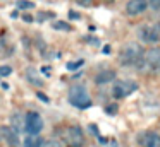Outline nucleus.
<instances>
[{
    "label": "nucleus",
    "instance_id": "1",
    "mask_svg": "<svg viewBox=\"0 0 160 147\" xmlns=\"http://www.w3.org/2000/svg\"><path fill=\"white\" fill-rule=\"evenodd\" d=\"M143 53L145 50L141 48V44L138 43H128L119 53V63L124 65V67H141L143 62Z\"/></svg>",
    "mask_w": 160,
    "mask_h": 147
},
{
    "label": "nucleus",
    "instance_id": "2",
    "mask_svg": "<svg viewBox=\"0 0 160 147\" xmlns=\"http://www.w3.org/2000/svg\"><path fill=\"white\" fill-rule=\"evenodd\" d=\"M67 99H69L71 104L79 108V109H86L91 106V98H90V94H88L84 85H72L69 89Z\"/></svg>",
    "mask_w": 160,
    "mask_h": 147
},
{
    "label": "nucleus",
    "instance_id": "3",
    "mask_svg": "<svg viewBox=\"0 0 160 147\" xmlns=\"http://www.w3.org/2000/svg\"><path fill=\"white\" fill-rule=\"evenodd\" d=\"M134 91H138V82L129 80V79H126V80H117L114 84V87H112V94L117 99L128 98V96H131Z\"/></svg>",
    "mask_w": 160,
    "mask_h": 147
},
{
    "label": "nucleus",
    "instance_id": "4",
    "mask_svg": "<svg viewBox=\"0 0 160 147\" xmlns=\"http://www.w3.org/2000/svg\"><path fill=\"white\" fill-rule=\"evenodd\" d=\"M43 128V120L36 111H29L24 115V132L28 135H40Z\"/></svg>",
    "mask_w": 160,
    "mask_h": 147
},
{
    "label": "nucleus",
    "instance_id": "5",
    "mask_svg": "<svg viewBox=\"0 0 160 147\" xmlns=\"http://www.w3.org/2000/svg\"><path fill=\"white\" fill-rule=\"evenodd\" d=\"M64 140L69 147H83L84 144V133H83V128L78 125H72L69 128H66L64 132Z\"/></svg>",
    "mask_w": 160,
    "mask_h": 147
},
{
    "label": "nucleus",
    "instance_id": "6",
    "mask_svg": "<svg viewBox=\"0 0 160 147\" xmlns=\"http://www.w3.org/2000/svg\"><path fill=\"white\" fill-rule=\"evenodd\" d=\"M139 68L146 70H160V48H150L143 53V62Z\"/></svg>",
    "mask_w": 160,
    "mask_h": 147
},
{
    "label": "nucleus",
    "instance_id": "7",
    "mask_svg": "<svg viewBox=\"0 0 160 147\" xmlns=\"http://www.w3.org/2000/svg\"><path fill=\"white\" fill-rule=\"evenodd\" d=\"M138 38L143 43L155 44L160 41V33L155 29V26H141L138 29Z\"/></svg>",
    "mask_w": 160,
    "mask_h": 147
},
{
    "label": "nucleus",
    "instance_id": "8",
    "mask_svg": "<svg viewBox=\"0 0 160 147\" xmlns=\"http://www.w3.org/2000/svg\"><path fill=\"white\" fill-rule=\"evenodd\" d=\"M141 147H160V133L157 132H143L138 137Z\"/></svg>",
    "mask_w": 160,
    "mask_h": 147
},
{
    "label": "nucleus",
    "instance_id": "9",
    "mask_svg": "<svg viewBox=\"0 0 160 147\" xmlns=\"http://www.w3.org/2000/svg\"><path fill=\"white\" fill-rule=\"evenodd\" d=\"M148 9V2L146 0H129L126 5V12L128 16H139Z\"/></svg>",
    "mask_w": 160,
    "mask_h": 147
},
{
    "label": "nucleus",
    "instance_id": "10",
    "mask_svg": "<svg viewBox=\"0 0 160 147\" xmlns=\"http://www.w3.org/2000/svg\"><path fill=\"white\" fill-rule=\"evenodd\" d=\"M19 133L16 132L14 128H11V126L4 125V126H0V137H4L5 142L9 144L11 147H18L19 145Z\"/></svg>",
    "mask_w": 160,
    "mask_h": 147
},
{
    "label": "nucleus",
    "instance_id": "11",
    "mask_svg": "<svg viewBox=\"0 0 160 147\" xmlns=\"http://www.w3.org/2000/svg\"><path fill=\"white\" fill-rule=\"evenodd\" d=\"M112 80H115V70H110V68L100 70L95 75V84H98V85L108 84V82H112Z\"/></svg>",
    "mask_w": 160,
    "mask_h": 147
},
{
    "label": "nucleus",
    "instance_id": "12",
    "mask_svg": "<svg viewBox=\"0 0 160 147\" xmlns=\"http://www.w3.org/2000/svg\"><path fill=\"white\" fill-rule=\"evenodd\" d=\"M11 128H14L18 133L24 130V116L21 113H14L11 116Z\"/></svg>",
    "mask_w": 160,
    "mask_h": 147
},
{
    "label": "nucleus",
    "instance_id": "13",
    "mask_svg": "<svg viewBox=\"0 0 160 147\" xmlns=\"http://www.w3.org/2000/svg\"><path fill=\"white\" fill-rule=\"evenodd\" d=\"M26 79H28V82H31L33 85H42V84H43V80L40 79L38 72H36L33 67L26 68Z\"/></svg>",
    "mask_w": 160,
    "mask_h": 147
},
{
    "label": "nucleus",
    "instance_id": "14",
    "mask_svg": "<svg viewBox=\"0 0 160 147\" xmlns=\"http://www.w3.org/2000/svg\"><path fill=\"white\" fill-rule=\"evenodd\" d=\"M42 142L40 135H28L24 139V147H42Z\"/></svg>",
    "mask_w": 160,
    "mask_h": 147
},
{
    "label": "nucleus",
    "instance_id": "15",
    "mask_svg": "<svg viewBox=\"0 0 160 147\" xmlns=\"http://www.w3.org/2000/svg\"><path fill=\"white\" fill-rule=\"evenodd\" d=\"M52 27L53 29H59V31H71V24L64 22V21H53Z\"/></svg>",
    "mask_w": 160,
    "mask_h": 147
},
{
    "label": "nucleus",
    "instance_id": "16",
    "mask_svg": "<svg viewBox=\"0 0 160 147\" xmlns=\"http://www.w3.org/2000/svg\"><path fill=\"white\" fill-rule=\"evenodd\" d=\"M84 65V60H76V62H71V63H67V70H78L79 67H83Z\"/></svg>",
    "mask_w": 160,
    "mask_h": 147
},
{
    "label": "nucleus",
    "instance_id": "17",
    "mask_svg": "<svg viewBox=\"0 0 160 147\" xmlns=\"http://www.w3.org/2000/svg\"><path fill=\"white\" fill-rule=\"evenodd\" d=\"M42 147H60V144L55 139H47L42 142Z\"/></svg>",
    "mask_w": 160,
    "mask_h": 147
},
{
    "label": "nucleus",
    "instance_id": "18",
    "mask_svg": "<svg viewBox=\"0 0 160 147\" xmlns=\"http://www.w3.org/2000/svg\"><path fill=\"white\" fill-rule=\"evenodd\" d=\"M18 7H19V9H33L35 3L28 2V0H18Z\"/></svg>",
    "mask_w": 160,
    "mask_h": 147
},
{
    "label": "nucleus",
    "instance_id": "19",
    "mask_svg": "<svg viewBox=\"0 0 160 147\" xmlns=\"http://www.w3.org/2000/svg\"><path fill=\"white\" fill-rule=\"evenodd\" d=\"M12 74V68L9 67V65H2L0 67V77H7V75Z\"/></svg>",
    "mask_w": 160,
    "mask_h": 147
},
{
    "label": "nucleus",
    "instance_id": "20",
    "mask_svg": "<svg viewBox=\"0 0 160 147\" xmlns=\"http://www.w3.org/2000/svg\"><path fill=\"white\" fill-rule=\"evenodd\" d=\"M146 2H148V9L160 10V0H146Z\"/></svg>",
    "mask_w": 160,
    "mask_h": 147
},
{
    "label": "nucleus",
    "instance_id": "21",
    "mask_svg": "<svg viewBox=\"0 0 160 147\" xmlns=\"http://www.w3.org/2000/svg\"><path fill=\"white\" fill-rule=\"evenodd\" d=\"M115 111H117L115 106H107V113H115Z\"/></svg>",
    "mask_w": 160,
    "mask_h": 147
},
{
    "label": "nucleus",
    "instance_id": "22",
    "mask_svg": "<svg viewBox=\"0 0 160 147\" xmlns=\"http://www.w3.org/2000/svg\"><path fill=\"white\" fill-rule=\"evenodd\" d=\"M78 2H79L81 5H90V3H91V0H78Z\"/></svg>",
    "mask_w": 160,
    "mask_h": 147
},
{
    "label": "nucleus",
    "instance_id": "23",
    "mask_svg": "<svg viewBox=\"0 0 160 147\" xmlns=\"http://www.w3.org/2000/svg\"><path fill=\"white\" fill-rule=\"evenodd\" d=\"M69 16H71V19H79V16L76 12H69Z\"/></svg>",
    "mask_w": 160,
    "mask_h": 147
},
{
    "label": "nucleus",
    "instance_id": "24",
    "mask_svg": "<svg viewBox=\"0 0 160 147\" xmlns=\"http://www.w3.org/2000/svg\"><path fill=\"white\" fill-rule=\"evenodd\" d=\"M38 98H40V99H43V101H48V98H47L45 94H42V92H38Z\"/></svg>",
    "mask_w": 160,
    "mask_h": 147
},
{
    "label": "nucleus",
    "instance_id": "25",
    "mask_svg": "<svg viewBox=\"0 0 160 147\" xmlns=\"http://www.w3.org/2000/svg\"><path fill=\"white\" fill-rule=\"evenodd\" d=\"M22 19H24V21H28V22H31V21H33V17H31V16H24Z\"/></svg>",
    "mask_w": 160,
    "mask_h": 147
},
{
    "label": "nucleus",
    "instance_id": "26",
    "mask_svg": "<svg viewBox=\"0 0 160 147\" xmlns=\"http://www.w3.org/2000/svg\"><path fill=\"white\" fill-rule=\"evenodd\" d=\"M103 53H110V46H103Z\"/></svg>",
    "mask_w": 160,
    "mask_h": 147
},
{
    "label": "nucleus",
    "instance_id": "27",
    "mask_svg": "<svg viewBox=\"0 0 160 147\" xmlns=\"http://www.w3.org/2000/svg\"><path fill=\"white\" fill-rule=\"evenodd\" d=\"M155 29H157V31H158V33H160V21H158V22H157V26H155Z\"/></svg>",
    "mask_w": 160,
    "mask_h": 147
},
{
    "label": "nucleus",
    "instance_id": "28",
    "mask_svg": "<svg viewBox=\"0 0 160 147\" xmlns=\"http://www.w3.org/2000/svg\"><path fill=\"white\" fill-rule=\"evenodd\" d=\"M107 2H112V0H107Z\"/></svg>",
    "mask_w": 160,
    "mask_h": 147
}]
</instances>
